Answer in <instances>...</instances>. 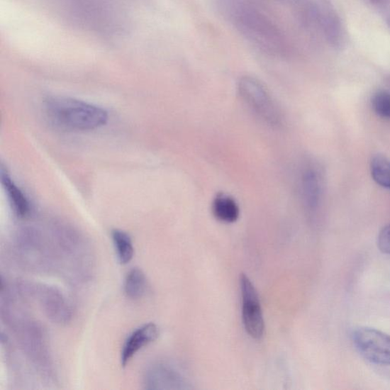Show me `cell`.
Returning a JSON list of instances; mask_svg holds the SVG:
<instances>
[{
    "instance_id": "6da1fadb",
    "label": "cell",
    "mask_w": 390,
    "mask_h": 390,
    "mask_svg": "<svg viewBox=\"0 0 390 390\" xmlns=\"http://www.w3.org/2000/svg\"><path fill=\"white\" fill-rule=\"evenodd\" d=\"M49 121L57 128L71 131H89L105 126L108 111L79 99L55 96L45 101Z\"/></svg>"
},
{
    "instance_id": "7a4b0ae2",
    "label": "cell",
    "mask_w": 390,
    "mask_h": 390,
    "mask_svg": "<svg viewBox=\"0 0 390 390\" xmlns=\"http://www.w3.org/2000/svg\"><path fill=\"white\" fill-rule=\"evenodd\" d=\"M238 91L246 105L267 125L272 127L282 125V111L260 81L252 77H243L239 81Z\"/></svg>"
},
{
    "instance_id": "3957f363",
    "label": "cell",
    "mask_w": 390,
    "mask_h": 390,
    "mask_svg": "<svg viewBox=\"0 0 390 390\" xmlns=\"http://www.w3.org/2000/svg\"><path fill=\"white\" fill-rule=\"evenodd\" d=\"M353 342L367 361L390 366V335L374 328L362 327L353 333Z\"/></svg>"
},
{
    "instance_id": "277c9868",
    "label": "cell",
    "mask_w": 390,
    "mask_h": 390,
    "mask_svg": "<svg viewBox=\"0 0 390 390\" xmlns=\"http://www.w3.org/2000/svg\"><path fill=\"white\" fill-rule=\"evenodd\" d=\"M240 284L245 330L255 340H261L264 333V321L258 292L245 274L240 275Z\"/></svg>"
},
{
    "instance_id": "5b68a950",
    "label": "cell",
    "mask_w": 390,
    "mask_h": 390,
    "mask_svg": "<svg viewBox=\"0 0 390 390\" xmlns=\"http://www.w3.org/2000/svg\"><path fill=\"white\" fill-rule=\"evenodd\" d=\"M174 365L159 364L153 367L147 374L146 384L150 389H187L188 379L182 372ZM146 384V385H147Z\"/></svg>"
},
{
    "instance_id": "8992f818",
    "label": "cell",
    "mask_w": 390,
    "mask_h": 390,
    "mask_svg": "<svg viewBox=\"0 0 390 390\" xmlns=\"http://www.w3.org/2000/svg\"><path fill=\"white\" fill-rule=\"evenodd\" d=\"M159 328L156 324L147 323L133 331L123 346L121 362L123 367L126 365L143 347L156 341L159 336Z\"/></svg>"
},
{
    "instance_id": "52a82bcc",
    "label": "cell",
    "mask_w": 390,
    "mask_h": 390,
    "mask_svg": "<svg viewBox=\"0 0 390 390\" xmlns=\"http://www.w3.org/2000/svg\"><path fill=\"white\" fill-rule=\"evenodd\" d=\"M301 192L305 207L314 211L319 204L321 194L320 174L314 167H306L301 176Z\"/></svg>"
},
{
    "instance_id": "ba28073f",
    "label": "cell",
    "mask_w": 390,
    "mask_h": 390,
    "mask_svg": "<svg viewBox=\"0 0 390 390\" xmlns=\"http://www.w3.org/2000/svg\"><path fill=\"white\" fill-rule=\"evenodd\" d=\"M1 182L10 204L17 216L21 218H26L30 211V206L24 192L4 169L1 170Z\"/></svg>"
},
{
    "instance_id": "9c48e42d",
    "label": "cell",
    "mask_w": 390,
    "mask_h": 390,
    "mask_svg": "<svg viewBox=\"0 0 390 390\" xmlns=\"http://www.w3.org/2000/svg\"><path fill=\"white\" fill-rule=\"evenodd\" d=\"M213 216L219 221L233 223L240 218V208L235 200L230 195L220 193L213 199L212 204Z\"/></svg>"
},
{
    "instance_id": "30bf717a",
    "label": "cell",
    "mask_w": 390,
    "mask_h": 390,
    "mask_svg": "<svg viewBox=\"0 0 390 390\" xmlns=\"http://www.w3.org/2000/svg\"><path fill=\"white\" fill-rule=\"evenodd\" d=\"M147 282L145 274L139 269L129 272L125 282V292L132 300L140 299L147 291Z\"/></svg>"
},
{
    "instance_id": "8fae6325",
    "label": "cell",
    "mask_w": 390,
    "mask_h": 390,
    "mask_svg": "<svg viewBox=\"0 0 390 390\" xmlns=\"http://www.w3.org/2000/svg\"><path fill=\"white\" fill-rule=\"evenodd\" d=\"M111 237L119 262L122 264L129 263L135 254L130 235L121 230H114L111 233Z\"/></svg>"
},
{
    "instance_id": "7c38bea8",
    "label": "cell",
    "mask_w": 390,
    "mask_h": 390,
    "mask_svg": "<svg viewBox=\"0 0 390 390\" xmlns=\"http://www.w3.org/2000/svg\"><path fill=\"white\" fill-rule=\"evenodd\" d=\"M371 173L374 181L390 190V160L381 154H377L371 161Z\"/></svg>"
},
{
    "instance_id": "4fadbf2b",
    "label": "cell",
    "mask_w": 390,
    "mask_h": 390,
    "mask_svg": "<svg viewBox=\"0 0 390 390\" xmlns=\"http://www.w3.org/2000/svg\"><path fill=\"white\" fill-rule=\"evenodd\" d=\"M372 108L376 114L385 119H390V92L377 91L372 99Z\"/></svg>"
},
{
    "instance_id": "5bb4252c",
    "label": "cell",
    "mask_w": 390,
    "mask_h": 390,
    "mask_svg": "<svg viewBox=\"0 0 390 390\" xmlns=\"http://www.w3.org/2000/svg\"><path fill=\"white\" fill-rule=\"evenodd\" d=\"M377 245L379 250L390 255V224L386 225L379 232L377 238Z\"/></svg>"
}]
</instances>
